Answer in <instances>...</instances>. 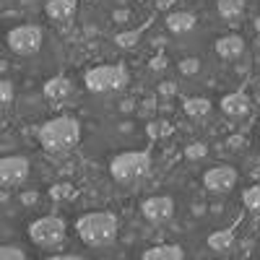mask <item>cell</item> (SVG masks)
I'll return each instance as SVG.
<instances>
[{"label": "cell", "instance_id": "6da1fadb", "mask_svg": "<svg viewBox=\"0 0 260 260\" xmlns=\"http://www.w3.org/2000/svg\"><path fill=\"white\" fill-rule=\"evenodd\" d=\"M39 146L47 154H71V151L81 143V122L71 115H57L50 117L47 122L39 125Z\"/></svg>", "mask_w": 260, "mask_h": 260}, {"label": "cell", "instance_id": "7a4b0ae2", "mask_svg": "<svg viewBox=\"0 0 260 260\" xmlns=\"http://www.w3.org/2000/svg\"><path fill=\"white\" fill-rule=\"evenodd\" d=\"M151 167L148 151H120L110 159V177L122 187H138L151 175Z\"/></svg>", "mask_w": 260, "mask_h": 260}, {"label": "cell", "instance_id": "3957f363", "mask_svg": "<svg viewBox=\"0 0 260 260\" xmlns=\"http://www.w3.org/2000/svg\"><path fill=\"white\" fill-rule=\"evenodd\" d=\"M117 216L110 211H89L76 221L78 237L89 247H110L117 240Z\"/></svg>", "mask_w": 260, "mask_h": 260}, {"label": "cell", "instance_id": "277c9868", "mask_svg": "<svg viewBox=\"0 0 260 260\" xmlns=\"http://www.w3.org/2000/svg\"><path fill=\"white\" fill-rule=\"evenodd\" d=\"M130 76H127V68L122 62H102V65H94L83 73V86L86 91H91L96 96H107V94H117L127 86Z\"/></svg>", "mask_w": 260, "mask_h": 260}, {"label": "cell", "instance_id": "5b68a950", "mask_svg": "<svg viewBox=\"0 0 260 260\" xmlns=\"http://www.w3.org/2000/svg\"><path fill=\"white\" fill-rule=\"evenodd\" d=\"M68 237V226L60 216H39L29 224V240L42 247V250H55L65 242Z\"/></svg>", "mask_w": 260, "mask_h": 260}, {"label": "cell", "instance_id": "8992f818", "mask_svg": "<svg viewBox=\"0 0 260 260\" xmlns=\"http://www.w3.org/2000/svg\"><path fill=\"white\" fill-rule=\"evenodd\" d=\"M8 42V50L13 55H21V57H29V55H37L42 50V42H45V31L37 24H18L8 31L6 37Z\"/></svg>", "mask_w": 260, "mask_h": 260}, {"label": "cell", "instance_id": "52a82bcc", "mask_svg": "<svg viewBox=\"0 0 260 260\" xmlns=\"http://www.w3.org/2000/svg\"><path fill=\"white\" fill-rule=\"evenodd\" d=\"M31 177V164L26 156L21 154H11V156H0V187H21L26 185V180Z\"/></svg>", "mask_w": 260, "mask_h": 260}, {"label": "cell", "instance_id": "ba28073f", "mask_svg": "<svg viewBox=\"0 0 260 260\" xmlns=\"http://www.w3.org/2000/svg\"><path fill=\"white\" fill-rule=\"evenodd\" d=\"M237 180H240V172L232 164H216L203 172V185L208 192H232L237 187Z\"/></svg>", "mask_w": 260, "mask_h": 260}, {"label": "cell", "instance_id": "9c48e42d", "mask_svg": "<svg viewBox=\"0 0 260 260\" xmlns=\"http://www.w3.org/2000/svg\"><path fill=\"white\" fill-rule=\"evenodd\" d=\"M141 213L151 224H164L175 216V201L169 195H151V198L141 203Z\"/></svg>", "mask_w": 260, "mask_h": 260}, {"label": "cell", "instance_id": "30bf717a", "mask_svg": "<svg viewBox=\"0 0 260 260\" xmlns=\"http://www.w3.org/2000/svg\"><path fill=\"white\" fill-rule=\"evenodd\" d=\"M219 107H221V112H224L226 117H232V120H242V117L250 115L252 102H250V96H247L245 91H229V94L221 96Z\"/></svg>", "mask_w": 260, "mask_h": 260}, {"label": "cell", "instance_id": "8fae6325", "mask_svg": "<svg viewBox=\"0 0 260 260\" xmlns=\"http://www.w3.org/2000/svg\"><path fill=\"white\" fill-rule=\"evenodd\" d=\"M216 55H219L221 60L232 62V60H240L245 55V39L240 34H224L216 39V45H213Z\"/></svg>", "mask_w": 260, "mask_h": 260}, {"label": "cell", "instance_id": "7c38bea8", "mask_svg": "<svg viewBox=\"0 0 260 260\" xmlns=\"http://www.w3.org/2000/svg\"><path fill=\"white\" fill-rule=\"evenodd\" d=\"M42 94H45L47 102H65L73 94V83L65 76H52V78L45 81V86H42Z\"/></svg>", "mask_w": 260, "mask_h": 260}, {"label": "cell", "instance_id": "4fadbf2b", "mask_svg": "<svg viewBox=\"0 0 260 260\" xmlns=\"http://www.w3.org/2000/svg\"><path fill=\"white\" fill-rule=\"evenodd\" d=\"M195 24H198V18H195L190 11H172V13L167 16V29H169L172 34H177V37L190 34V31L195 29Z\"/></svg>", "mask_w": 260, "mask_h": 260}, {"label": "cell", "instance_id": "5bb4252c", "mask_svg": "<svg viewBox=\"0 0 260 260\" xmlns=\"http://www.w3.org/2000/svg\"><path fill=\"white\" fill-rule=\"evenodd\" d=\"M45 11L52 21H57V24H68L76 16V0H47Z\"/></svg>", "mask_w": 260, "mask_h": 260}, {"label": "cell", "instance_id": "9a60e30c", "mask_svg": "<svg viewBox=\"0 0 260 260\" xmlns=\"http://www.w3.org/2000/svg\"><path fill=\"white\" fill-rule=\"evenodd\" d=\"M216 11H219V16L226 24H240V18L245 16V3L242 0H219Z\"/></svg>", "mask_w": 260, "mask_h": 260}, {"label": "cell", "instance_id": "2e32d148", "mask_svg": "<svg viewBox=\"0 0 260 260\" xmlns=\"http://www.w3.org/2000/svg\"><path fill=\"white\" fill-rule=\"evenodd\" d=\"M182 110H185V115L201 120V117H208V115H211L213 104H211V99H206V96H187L185 104H182Z\"/></svg>", "mask_w": 260, "mask_h": 260}, {"label": "cell", "instance_id": "e0dca14e", "mask_svg": "<svg viewBox=\"0 0 260 260\" xmlns=\"http://www.w3.org/2000/svg\"><path fill=\"white\" fill-rule=\"evenodd\" d=\"M143 260H185V252L180 245H159L143 252Z\"/></svg>", "mask_w": 260, "mask_h": 260}, {"label": "cell", "instance_id": "ac0fdd59", "mask_svg": "<svg viewBox=\"0 0 260 260\" xmlns=\"http://www.w3.org/2000/svg\"><path fill=\"white\" fill-rule=\"evenodd\" d=\"M234 242H237V237L232 229H216L208 234V247L216 252H229L234 247Z\"/></svg>", "mask_w": 260, "mask_h": 260}, {"label": "cell", "instance_id": "d6986e66", "mask_svg": "<svg viewBox=\"0 0 260 260\" xmlns=\"http://www.w3.org/2000/svg\"><path fill=\"white\" fill-rule=\"evenodd\" d=\"M242 203H245L252 213H260V182H257V185H250V187L242 192Z\"/></svg>", "mask_w": 260, "mask_h": 260}, {"label": "cell", "instance_id": "ffe728a7", "mask_svg": "<svg viewBox=\"0 0 260 260\" xmlns=\"http://www.w3.org/2000/svg\"><path fill=\"white\" fill-rule=\"evenodd\" d=\"M177 71H180L182 76H198V73H201V60H198V57H182V60L177 62Z\"/></svg>", "mask_w": 260, "mask_h": 260}, {"label": "cell", "instance_id": "44dd1931", "mask_svg": "<svg viewBox=\"0 0 260 260\" xmlns=\"http://www.w3.org/2000/svg\"><path fill=\"white\" fill-rule=\"evenodd\" d=\"M185 156H187L190 161H201V159H206V156H208V146H206L203 141L190 143V146L185 148Z\"/></svg>", "mask_w": 260, "mask_h": 260}, {"label": "cell", "instance_id": "7402d4cb", "mask_svg": "<svg viewBox=\"0 0 260 260\" xmlns=\"http://www.w3.org/2000/svg\"><path fill=\"white\" fill-rule=\"evenodd\" d=\"M0 260H26V255L16 245H0Z\"/></svg>", "mask_w": 260, "mask_h": 260}, {"label": "cell", "instance_id": "603a6c76", "mask_svg": "<svg viewBox=\"0 0 260 260\" xmlns=\"http://www.w3.org/2000/svg\"><path fill=\"white\" fill-rule=\"evenodd\" d=\"M13 102V83L6 81V78H0V107H6Z\"/></svg>", "mask_w": 260, "mask_h": 260}, {"label": "cell", "instance_id": "cb8c5ba5", "mask_svg": "<svg viewBox=\"0 0 260 260\" xmlns=\"http://www.w3.org/2000/svg\"><path fill=\"white\" fill-rule=\"evenodd\" d=\"M115 42H117L120 47H133L136 42H138V34H117Z\"/></svg>", "mask_w": 260, "mask_h": 260}, {"label": "cell", "instance_id": "d4e9b609", "mask_svg": "<svg viewBox=\"0 0 260 260\" xmlns=\"http://www.w3.org/2000/svg\"><path fill=\"white\" fill-rule=\"evenodd\" d=\"M161 133H169V125H167V122H151V125H148V136H151V138H156V136H161Z\"/></svg>", "mask_w": 260, "mask_h": 260}, {"label": "cell", "instance_id": "484cf974", "mask_svg": "<svg viewBox=\"0 0 260 260\" xmlns=\"http://www.w3.org/2000/svg\"><path fill=\"white\" fill-rule=\"evenodd\" d=\"M91 3H99V6H110V8H117V6H130V3H141V0H91Z\"/></svg>", "mask_w": 260, "mask_h": 260}, {"label": "cell", "instance_id": "4316f807", "mask_svg": "<svg viewBox=\"0 0 260 260\" xmlns=\"http://www.w3.org/2000/svg\"><path fill=\"white\" fill-rule=\"evenodd\" d=\"M127 16H130V11H127L125 6H117V8H112V21H117V24L127 21Z\"/></svg>", "mask_w": 260, "mask_h": 260}, {"label": "cell", "instance_id": "83f0119b", "mask_svg": "<svg viewBox=\"0 0 260 260\" xmlns=\"http://www.w3.org/2000/svg\"><path fill=\"white\" fill-rule=\"evenodd\" d=\"M159 91H161L164 96H172V94H175V91H177V86H175V83H172V81H164V83L159 86Z\"/></svg>", "mask_w": 260, "mask_h": 260}, {"label": "cell", "instance_id": "f1b7e54d", "mask_svg": "<svg viewBox=\"0 0 260 260\" xmlns=\"http://www.w3.org/2000/svg\"><path fill=\"white\" fill-rule=\"evenodd\" d=\"M47 260H83L81 255H52V257H47Z\"/></svg>", "mask_w": 260, "mask_h": 260}, {"label": "cell", "instance_id": "f546056e", "mask_svg": "<svg viewBox=\"0 0 260 260\" xmlns=\"http://www.w3.org/2000/svg\"><path fill=\"white\" fill-rule=\"evenodd\" d=\"M164 68V57H154L151 60V71H161Z\"/></svg>", "mask_w": 260, "mask_h": 260}, {"label": "cell", "instance_id": "4dcf8cb0", "mask_svg": "<svg viewBox=\"0 0 260 260\" xmlns=\"http://www.w3.org/2000/svg\"><path fill=\"white\" fill-rule=\"evenodd\" d=\"M37 201V192H26L24 195V203H34Z\"/></svg>", "mask_w": 260, "mask_h": 260}, {"label": "cell", "instance_id": "1f68e13d", "mask_svg": "<svg viewBox=\"0 0 260 260\" xmlns=\"http://www.w3.org/2000/svg\"><path fill=\"white\" fill-rule=\"evenodd\" d=\"M252 26H255V31H260V16H255V21H252Z\"/></svg>", "mask_w": 260, "mask_h": 260}, {"label": "cell", "instance_id": "d6a6232c", "mask_svg": "<svg viewBox=\"0 0 260 260\" xmlns=\"http://www.w3.org/2000/svg\"><path fill=\"white\" fill-rule=\"evenodd\" d=\"M247 3H255V6H260V0H247Z\"/></svg>", "mask_w": 260, "mask_h": 260}]
</instances>
